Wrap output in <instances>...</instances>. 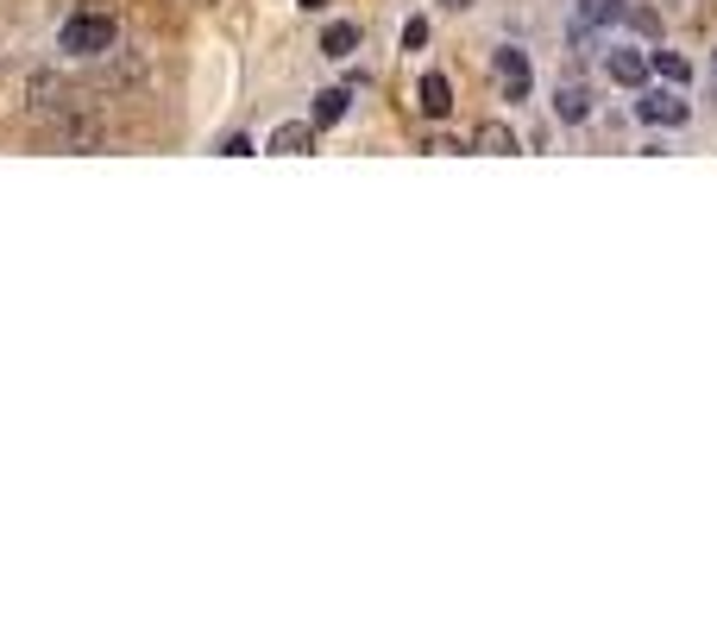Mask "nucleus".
Segmentation results:
<instances>
[{"label": "nucleus", "instance_id": "nucleus-1", "mask_svg": "<svg viewBox=\"0 0 717 629\" xmlns=\"http://www.w3.org/2000/svg\"><path fill=\"white\" fill-rule=\"evenodd\" d=\"M114 38H120V25L107 20V13H77V20H63V32H57V45L70 50V57H102V50H114Z\"/></svg>", "mask_w": 717, "mask_h": 629}, {"label": "nucleus", "instance_id": "nucleus-2", "mask_svg": "<svg viewBox=\"0 0 717 629\" xmlns=\"http://www.w3.org/2000/svg\"><path fill=\"white\" fill-rule=\"evenodd\" d=\"M636 120H648V126H686L692 120V101L680 95V89H648V82H642V89H636Z\"/></svg>", "mask_w": 717, "mask_h": 629}, {"label": "nucleus", "instance_id": "nucleus-3", "mask_svg": "<svg viewBox=\"0 0 717 629\" xmlns=\"http://www.w3.org/2000/svg\"><path fill=\"white\" fill-rule=\"evenodd\" d=\"M491 63H497V82H504V101H529V89H536V70H529V57L516 45L491 50Z\"/></svg>", "mask_w": 717, "mask_h": 629}, {"label": "nucleus", "instance_id": "nucleus-4", "mask_svg": "<svg viewBox=\"0 0 717 629\" xmlns=\"http://www.w3.org/2000/svg\"><path fill=\"white\" fill-rule=\"evenodd\" d=\"M415 101H422L428 120H447V114H454V82H447L440 70H428L422 75V89H415Z\"/></svg>", "mask_w": 717, "mask_h": 629}, {"label": "nucleus", "instance_id": "nucleus-5", "mask_svg": "<svg viewBox=\"0 0 717 629\" xmlns=\"http://www.w3.org/2000/svg\"><path fill=\"white\" fill-rule=\"evenodd\" d=\"M604 70H611L616 89H642V82H648V50H611Z\"/></svg>", "mask_w": 717, "mask_h": 629}, {"label": "nucleus", "instance_id": "nucleus-6", "mask_svg": "<svg viewBox=\"0 0 717 629\" xmlns=\"http://www.w3.org/2000/svg\"><path fill=\"white\" fill-rule=\"evenodd\" d=\"M554 114H561L566 126L591 120V89L579 82V75H566V82H561V95H554Z\"/></svg>", "mask_w": 717, "mask_h": 629}, {"label": "nucleus", "instance_id": "nucleus-7", "mask_svg": "<svg viewBox=\"0 0 717 629\" xmlns=\"http://www.w3.org/2000/svg\"><path fill=\"white\" fill-rule=\"evenodd\" d=\"M472 151H491V158H510L516 151V132L504 120H485L479 132H472Z\"/></svg>", "mask_w": 717, "mask_h": 629}, {"label": "nucleus", "instance_id": "nucleus-8", "mask_svg": "<svg viewBox=\"0 0 717 629\" xmlns=\"http://www.w3.org/2000/svg\"><path fill=\"white\" fill-rule=\"evenodd\" d=\"M346 107H353V89H321L308 120H315V126H333V120H346Z\"/></svg>", "mask_w": 717, "mask_h": 629}, {"label": "nucleus", "instance_id": "nucleus-9", "mask_svg": "<svg viewBox=\"0 0 717 629\" xmlns=\"http://www.w3.org/2000/svg\"><path fill=\"white\" fill-rule=\"evenodd\" d=\"M271 151H283V158L315 151V120H308V126H278V132H271Z\"/></svg>", "mask_w": 717, "mask_h": 629}, {"label": "nucleus", "instance_id": "nucleus-10", "mask_svg": "<svg viewBox=\"0 0 717 629\" xmlns=\"http://www.w3.org/2000/svg\"><path fill=\"white\" fill-rule=\"evenodd\" d=\"M353 50H358V25L353 20H340V25L321 32V57H353Z\"/></svg>", "mask_w": 717, "mask_h": 629}, {"label": "nucleus", "instance_id": "nucleus-11", "mask_svg": "<svg viewBox=\"0 0 717 629\" xmlns=\"http://www.w3.org/2000/svg\"><path fill=\"white\" fill-rule=\"evenodd\" d=\"M648 70H655V75H667L673 89H680V82H692V63L680 57V50H648Z\"/></svg>", "mask_w": 717, "mask_h": 629}, {"label": "nucleus", "instance_id": "nucleus-12", "mask_svg": "<svg viewBox=\"0 0 717 629\" xmlns=\"http://www.w3.org/2000/svg\"><path fill=\"white\" fill-rule=\"evenodd\" d=\"M623 7L630 0H579V25H611V20H623Z\"/></svg>", "mask_w": 717, "mask_h": 629}, {"label": "nucleus", "instance_id": "nucleus-13", "mask_svg": "<svg viewBox=\"0 0 717 629\" xmlns=\"http://www.w3.org/2000/svg\"><path fill=\"white\" fill-rule=\"evenodd\" d=\"M623 20H630V32H642V38H661V13H655V7H623Z\"/></svg>", "mask_w": 717, "mask_h": 629}, {"label": "nucleus", "instance_id": "nucleus-14", "mask_svg": "<svg viewBox=\"0 0 717 629\" xmlns=\"http://www.w3.org/2000/svg\"><path fill=\"white\" fill-rule=\"evenodd\" d=\"M221 158H252V139H246V132H233V139H221Z\"/></svg>", "mask_w": 717, "mask_h": 629}, {"label": "nucleus", "instance_id": "nucleus-15", "mask_svg": "<svg viewBox=\"0 0 717 629\" xmlns=\"http://www.w3.org/2000/svg\"><path fill=\"white\" fill-rule=\"evenodd\" d=\"M403 45H410V50L428 45V20H410V25H403Z\"/></svg>", "mask_w": 717, "mask_h": 629}, {"label": "nucleus", "instance_id": "nucleus-16", "mask_svg": "<svg viewBox=\"0 0 717 629\" xmlns=\"http://www.w3.org/2000/svg\"><path fill=\"white\" fill-rule=\"evenodd\" d=\"M440 7H454V13H466V7H472V0H440Z\"/></svg>", "mask_w": 717, "mask_h": 629}, {"label": "nucleus", "instance_id": "nucleus-17", "mask_svg": "<svg viewBox=\"0 0 717 629\" xmlns=\"http://www.w3.org/2000/svg\"><path fill=\"white\" fill-rule=\"evenodd\" d=\"M303 7H308V13H321V7H328V0H303Z\"/></svg>", "mask_w": 717, "mask_h": 629}]
</instances>
